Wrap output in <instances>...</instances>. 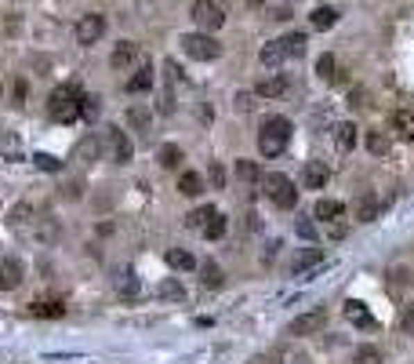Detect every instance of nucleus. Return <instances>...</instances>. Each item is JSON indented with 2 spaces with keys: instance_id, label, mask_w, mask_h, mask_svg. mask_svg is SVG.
Returning <instances> with one entry per match:
<instances>
[{
  "instance_id": "obj_44",
  "label": "nucleus",
  "mask_w": 414,
  "mask_h": 364,
  "mask_svg": "<svg viewBox=\"0 0 414 364\" xmlns=\"http://www.w3.org/2000/svg\"><path fill=\"white\" fill-rule=\"evenodd\" d=\"M407 277H411V274L404 270V266H400V270H392V280L400 284V288H407Z\"/></svg>"
},
{
  "instance_id": "obj_31",
  "label": "nucleus",
  "mask_w": 414,
  "mask_h": 364,
  "mask_svg": "<svg viewBox=\"0 0 414 364\" xmlns=\"http://www.w3.org/2000/svg\"><path fill=\"white\" fill-rule=\"evenodd\" d=\"M127 124L138 128V132H146L149 128V109L146 106H131V109H127Z\"/></svg>"
},
{
  "instance_id": "obj_38",
  "label": "nucleus",
  "mask_w": 414,
  "mask_h": 364,
  "mask_svg": "<svg viewBox=\"0 0 414 364\" xmlns=\"http://www.w3.org/2000/svg\"><path fill=\"white\" fill-rule=\"evenodd\" d=\"M207 179H211V186H215V189H226V168H222V164H211Z\"/></svg>"
},
{
  "instance_id": "obj_8",
  "label": "nucleus",
  "mask_w": 414,
  "mask_h": 364,
  "mask_svg": "<svg viewBox=\"0 0 414 364\" xmlns=\"http://www.w3.org/2000/svg\"><path fill=\"white\" fill-rule=\"evenodd\" d=\"M324 321H327L324 310H309V313H301V317H295L288 331L291 335H316V331L324 328Z\"/></svg>"
},
{
  "instance_id": "obj_22",
  "label": "nucleus",
  "mask_w": 414,
  "mask_h": 364,
  "mask_svg": "<svg viewBox=\"0 0 414 364\" xmlns=\"http://www.w3.org/2000/svg\"><path fill=\"white\" fill-rule=\"evenodd\" d=\"M149 88H153V70L149 66H142L131 81H127V91H131V95H142V91H149Z\"/></svg>"
},
{
  "instance_id": "obj_43",
  "label": "nucleus",
  "mask_w": 414,
  "mask_h": 364,
  "mask_svg": "<svg viewBox=\"0 0 414 364\" xmlns=\"http://www.w3.org/2000/svg\"><path fill=\"white\" fill-rule=\"evenodd\" d=\"M400 328L407 331V335H414V303L404 306V313H400Z\"/></svg>"
},
{
  "instance_id": "obj_34",
  "label": "nucleus",
  "mask_w": 414,
  "mask_h": 364,
  "mask_svg": "<svg viewBox=\"0 0 414 364\" xmlns=\"http://www.w3.org/2000/svg\"><path fill=\"white\" fill-rule=\"evenodd\" d=\"M334 70H338L334 55H320V58H316V73H320L324 81H334Z\"/></svg>"
},
{
  "instance_id": "obj_45",
  "label": "nucleus",
  "mask_w": 414,
  "mask_h": 364,
  "mask_svg": "<svg viewBox=\"0 0 414 364\" xmlns=\"http://www.w3.org/2000/svg\"><path fill=\"white\" fill-rule=\"evenodd\" d=\"M236 109H251V95H247V91L236 95Z\"/></svg>"
},
{
  "instance_id": "obj_1",
  "label": "nucleus",
  "mask_w": 414,
  "mask_h": 364,
  "mask_svg": "<svg viewBox=\"0 0 414 364\" xmlns=\"http://www.w3.org/2000/svg\"><path fill=\"white\" fill-rule=\"evenodd\" d=\"M47 113L58 124H69L76 117H84V91L81 84H58L51 95H47Z\"/></svg>"
},
{
  "instance_id": "obj_21",
  "label": "nucleus",
  "mask_w": 414,
  "mask_h": 364,
  "mask_svg": "<svg viewBox=\"0 0 414 364\" xmlns=\"http://www.w3.org/2000/svg\"><path fill=\"white\" fill-rule=\"evenodd\" d=\"M167 266H171V270H193V266H197V259L193 255H189V251L185 248H167Z\"/></svg>"
},
{
  "instance_id": "obj_5",
  "label": "nucleus",
  "mask_w": 414,
  "mask_h": 364,
  "mask_svg": "<svg viewBox=\"0 0 414 364\" xmlns=\"http://www.w3.org/2000/svg\"><path fill=\"white\" fill-rule=\"evenodd\" d=\"M189 15H193V22L204 29V33H215V29L226 26V8L215 4V0H197V4L189 8Z\"/></svg>"
},
{
  "instance_id": "obj_19",
  "label": "nucleus",
  "mask_w": 414,
  "mask_h": 364,
  "mask_svg": "<svg viewBox=\"0 0 414 364\" xmlns=\"http://www.w3.org/2000/svg\"><path fill=\"white\" fill-rule=\"evenodd\" d=\"M392 135H396V139H404V142H411V139H414V117L407 113V109L392 113Z\"/></svg>"
},
{
  "instance_id": "obj_25",
  "label": "nucleus",
  "mask_w": 414,
  "mask_h": 364,
  "mask_svg": "<svg viewBox=\"0 0 414 364\" xmlns=\"http://www.w3.org/2000/svg\"><path fill=\"white\" fill-rule=\"evenodd\" d=\"M200 277H204V288H222V280H226L218 262H204L200 266Z\"/></svg>"
},
{
  "instance_id": "obj_15",
  "label": "nucleus",
  "mask_w": 414,
  "mask_h": 364,
  "mask_svg": "<svg viewBox=\"0 0 414 364\" xmlns=\"http://www.w3.org/2000/svg\"><path fill=\"white\" fill-rule=\"evenodd\" d=\"M262 66H269V70H276V66H283V58H288V52H283V40H269L265 47H262Z\"/></svg>"
},
{
  "instance_id": "obj_26",
  "label": "nucleus",
  "mask_w": 414,
  "mask_h": 364,
  "mask_svg": "<svg viewBox=\"0 0 414 364\" xmlns=\"http://www.w3.org/2000/svg\"><path fill=\"white\" fill-rule=\"evenodd\" d=\"M280 40H283V52H288V58L306 55V33H288V37H280Z\"/></svg>"
},
{
  "instance_id": "obj_32",
  "label": "nucleus",
  "mask_w": 414,
  "mask_h": 364,
  "mask_svg": "<svg viewBox=\"0 0 414 364\" xmlns=\"http://www.w3.org/2000/svg\"><path fill=\"white\" fill-rule=\"evenodd\" d=\"M374 215H378V200L374 197H360L356 200V219H360V223H371Z\"/></svg>"
},
{
  "instance_id": "obj_29",
  "label": "nucleus",
  "mask_w": 414,
  "mask_h": 364,
  "mask_svg": "<svg viewBox=\"0 0 414 364\" xmlns=\"http://www.w3.org/2000/svg\"><path fill=\"white\" fill-rule=\"evenodd\" d=\"M160 299H167V303H182V299H185V288H182V284L174 280V277H167V280L160 284Z\"/></svg>"
},
{
  "instance_id": "obj_46",
  "label": "nucleus",
  "mask_w": 414,
  "mask_h": 364,
  "mask_svg": "<svg viewBox=\"0 0 414 364\" xmlns=\"http://www.w3.org/2000/svg\"><path fill=\"white\" fill-rule=\"evenodd\" d=\"M244 4H251V8H262V4H265V0H244Z\"/></svg>"
},
{
  "instance_id": "obj_36",
  "label": "nucleus",
  "mask_w": 414,
  "mask_h": 364,
  "mask_svg": "<svg viewBox=\"0 0 414 364\" xmlns=\"http://www.w3.org/2000/svg\"><path fill=\"white\" fill-rule=\"evenodd\" d=\"M356 364H381V354L374 350V346H360V350H356Z\"/></svg>"
},
{
  "instance_id": "obj_17",
  "label": "nucleus",
  "mask_w": 414,
  "mask_h": 364,
  "mask_svg": "<svg viewBox=\"0 0 414 364\" xmlns=\"http://www.w3.org/2000/svg\"><path fill=\"white\" fill-rule=\"evenodd\" d=\"M135 58H138V47H135L131 40H120V44H117V52H113V58H109V62H113V70H127Z\"/></svg>"
},
{
  "instance_id": "obj_14",
  "label": "nucleus",
  "mask_w": 414,
  "mask_h": 364,
  "mask_svg": "<svg viewBox=\"0 0 414 364\" xmlns=\"http://www.w3.org/2000/svg\"><path fill=\"white\" fill-rule=\"evenodd\" d=\"M320 262H324L320 248H301L298 255H295V262H291V270L295 274H306V270H313V266H320Z\"/></svg>"
},
{
  "instance_id": "obj_9",
  "label": "nucleus",
  "mask_w": 414,
  "mask_h": 364,
  "mask_svg": "<svg viewBox=\"0 0 414 364\" xmlns=\"http://www.w3.org/2000/svg\"><path fill=\"white\" fill-rule=\"evenodd\" d=\"M22 284V262L19 259H0V288L11 292Z\"/></svg>"
},
{
  "instance_id": "obj_41",
  "label": "nucleus",
  "mask_w": 414,
  "mask_h": 364,
  "mask_svg": "<svg viewBox=\"0 0 414 364\" xmlns=\"http://www.w3.org/2000/svg\"><path fill=\"white\" fill-rule=\"evenodd\" d=\"M99 109H102V99H94V95H84V117H99Z\"/></svg>"
},
{
  "instance_id": "obj_10",
  "label": "nucleus",
  "mask_w": 414,
  "mask_h": 364,
  "mask_svg": "<svg viewBox=\"0 0 414 364\" xmlns=\"http://www.w3.org/2000/svg\"><path fill=\"white\" fill-rule=\"evenodd\" d=\"M99 153H102V142L99 135H88L76 142V150H73V161H81V164H91V161H99Z\"/></svg>"
},
{
  "instance_id": "obj_11",
  "label": "nucleus",
  "mask_w": 414,
  "mask_h": 364,
  "mask_svg": "<svg viewBox=\"0 0 414 364\" xmlns=\"http://www.w3.org/2000/svg\"><path fill=\"white\" fill-rule=\"evenodd\" d=\"M288 91V77L276 73V77H265V81L254 84V95H262V99H280V95Z\"/></svg>"
},
{
  "instance_id": "obj_42",
  "label": "nucleus",
  "mask_w": 414,
  "mask_h": 364,
  "mask_svg": "<svg viewBox=\"0 0 414 364\" xmlns=\"http://www.w3.org/2000/svg\"><path fill=\"white\" fill-rule=\"evenodd\" d=\"M135 292H138L135 274H120V295H135Z\"/></svg>"
},
{
  "instance_id": "obj_24",
  "label": "nucleus",
  "mask_w": 414,
  "mask_h": 364,
  "mask_svg": "<svg viewBox=\"0 0 414 364\" xmlns=\"http://www.w3.org/2000/svg\"><path fill=\"white\" fill-rule=\"evenodd\" d=\"M313 215L324 219V223H334V219H342V204H338V200H320V204L313 208Z\"/></svg>"
},
{
  "instance_id": "obj_23",
  "label": "nucleus",
  "mask_w": 414,
  "mask_h": 364,
  "mask_svg": "<svg viewBox=\"0 0 414 364\" xmlns=\"http://www.w3.org/2000/svg\"><path fill=\"white\" fill-rule=\"evenodd\" d=\"M309 22H313V29H331L334 22H338V11H334V8H316L309 15Z\"/></svg>"
},
{
  "instance_id": "obj_13",
  "label": "nucleus",
  "mask_w": 414,
  "mask_h": 364,
  "mask_svg": "<svg viewBox=\"0 0 414 364\" xmlns=\"http://www.w3.org/2000/svg\"><path fill=\"white\" fill-rule=\"evenodd\" d=\"M327 168L320 164V161H313V164H306V171H301V182H306V189H324L327 186Z\"/></svg>"
},
{
  "instance_id": "obj_39",
  "label": "nucleus",
  "mask_w": 414,
  "mask_h": 364,
  "mask_svg": "<svg viewBox=\"0 0 414 364\" xmlns=\"http://www.w3.org/2000/svg\"><path fill=\"white\" fill-rule=\"evenodd\" d=\"M295 230H298V237H301V241H316V226L309 223V219H298V223H295Z\"/></svg>"
},
{
  "instance_id": "obj_28",
  "label": "nucleus",
  "mask_w": 414,
  "mask_h": 364,
  "mask_svg": "<svg viewBox=\"0 0 414 364\" xmlns=\"http://www.w3.org/2000/svg\"><path fill=\"white\" fill-rule=\"evenodd\" d=\"M211 215H215V208H211V204H204V208H197V212L185 215V226H189V230H204Z\"/></svg>"
},
{
  "instance_id": "obj_37",
  "label": "nucleus",
  "mask_w": 414,
  "mask_h": 364,
  "mask_svg": "<svg viewBox=\"0 0 414 364\" xmlns=\"http://www.w3.org/2000/svg\"><path fill=\"white\" fill-rule=\"evenodd\" d=\"M29 215H33V208H29V204H19V208L11 212V226H26Z\"/></svg>"
},
{
  "instance_id": "obj_30",
  "label": "nucleus",
  "mask_w": 414,
  "mask_h": 364,
  "mask_svg": "<svg viewBox=\"0 0 414 364\" xmlns=\"http://www.w3.org/2000/svg\"><path fill=\"white\" fill-rule=\"evenodd\" d=\"M204 237H207V241H218V237H226V215H211V219H207V226H204Z\"/></svg>"
},
{
  "instance_id": "obj_20",
  "label": "nucleus",
  "mask_w": 414,
  "mask_h": 364,
  "mask_svg": "<svg viewBox=\"0 0 414 364\" xmlns=\"http://www.w3.org/2000/svg\"><path fill=\"white\" fill-rule=\"evenodd\" d=\"M179 193L200 197V193H204V179L197 175V171H182V175H179Z\"/></svg>"
},
{
  "instance_id": "obj_2",
  "label": "nucleus",
  "mask_w": 414,
  "mask_h": 364,
  "mask_svg": "<svg viewBox=\"0 0 414 364\" xmlns=\"http://www.w3.org/2000/svg\"><path fill=\"white\" fill-rule=\"evenodd\" d=\"M291 120L288 117H265L262 120V132H258V150L262 157H280L283 150H288L291 142Z\"/></svg>"
},
{
  "instance_id": "obj_16",
  "label": "nucleus",
  "mask_w": 414,
  "mask_h": 364,
  "mask_svg": "<svg viewBox=\"0 0 414 364\" xmlns=\"http://www.w3.org/2000/svg\"><path fill=\"white\" fill-rule=\"evenodd\" d=\"M33 317H66V306L58 303V299H37L33 306H29Z\"/></svg>"
},
{
  "instance_id": "obj_35",
  "label": "nucleus",
  "mask_w": 414,
  "mask_h": 364,
  "mask_svg": "<svg viewBox=\"0 0 414 364\" xmlns=\"http://www.w3.org/2000/svg\"><path fill=\"white\" fill-rule=\"evenodd\" d=\"M236 175H240V182L262 179V175H258V164H254V161H236Z\"/></svg>"
},
{
  "instance_id": "obj_6",
  "label": "nucleus",
  "mask_w": 414,
  "mask_h": 364,
  "mask_svg": "<svg viewBox=\"0 0 414 364\" xmlns=\"http://www.w3.org/2000/svg\"><path fill=\"white\" fill-rule=\"evenodd\" d=\"M106 150H109V161H117V164H127L131 153H135L131 139H127L120 128H106Z\"/></svg>"
},
{
  "instance_id": "obj_27",
  "label": "nucleus",
  "mask_w": 414,
  "mask_h": 364,
  "mask_svg": "<svg viewBox=\"0 0 414 364\" xmlns=\"http://www.w3.org/2000/svg\"><path fill=\"white\" fill-rule=\"evenodd\" d=\"M156 161H160L164 168H179L182 164V150L174 146V142H167V146H160V153H156Z\"/></svg>"
},
{
  "instance_id": "obj_33",
  "label": "nucleus",
  "mask_w": 414,
  "mask_h": 364,
  "mask_svg": "<svg viewBox=\"0 0 414 364\" xmlns=\"http://www.w3.org/2000/svg\"><path fill=\"white\" fill-rule=\"evenodd\" d=\"M367 150L378 153V157H386L389 153V139L381 135V132H367Z\"/></svg>"
},
{
  "instance_id": "obj_12",
  "label": "nucleus",
  "mask_w": 414,
  "mask_h": 364,
  "mask_svg": "<svg viewBox=\"0 0 414 364\" xmlns=\"http://www.w3.org/2000/svg\"><path fill=\"white\" fill-rule=\"evenodd\" d=\"M345 317L353 321L356 328H374V317H371V310L360 303V299H349L345 303Z\"/></svg>"
},
{
  "instance_id": "obj_40",
  "label": "nucleus",
  "mask_w": 414,
  "mask_h": 364,
  "mask_svg": "<svg viewBox=\"0 0 414 364\" xmlns=\"http://www.w3.org/2000/svg\"><path fill=\"white\" fill-rule=\"evenodd\" d=\"M33 161H37V168H44V171H62V164L55 161V157H51V153H37V157H33Z\"/></svg>"
},
{
  "instance_id": "obj_3",
  "label": "nucleus",
  "mask_w": 414,
  "mask_h": 364,
  "mask_svg": "<svg viewBox=\"0 0 414 364\" xmlns=\"http://www.w3.org/2000/svg\"><path fill=\"white\" fill-rule=\"evenodd\" d=\"M262 189L265 197L276 204V208H295L298 204V189L288 175H280V171H269V175H262Z\"/></svg>"
},
{
  "instance_id": "obj_18",
  "label": "nucleus",
  "mask_w": 414,
  "mask_h": 364,
  "mask_svg": "<svg viewBox=\"0 0 414 364\" xmlns=\"http://www.w3.org/2000/svg\"><path fill=\"white\" fill-rule=\"evenodd\" d=\"M334 132H338V135H334V146H338V153H349V150L356 146V124H353V120L338 124Z\"/></svg>"
},
{
  "instance_id": "obj_4",
  "label": "nucleus",
  "mask_w": 414,
  "mask_h": 364,
  "mask_svg": "<svg viewBox=\"0 0 414 364\" xmlns=\"http://www.w3.org/2000/svg\"><path fill=\"white\" fill-rule=\"evenodd\" d=\"M182 52L189 58H197V62H211V58L222 55V44L211 33H185L182 37Z\"/></svg>"
},
{
  "instance_id": "obj_7",
  "label": "nucleus",
  "mask_w": 414,
  "mask_h": 364,
  "mask_svg": "<svg viewBox=\"0 0 414 364\" xmlns=\"http://www.w3.org/2000/svg\"><path fill=\"white\" fill-rule=\"evenodd\" d=\"M102 33H106V19H102L99 11L81 15V22H76V40H81L84 47H88V44H99Z\"/></svg>"
}]
</instances>
